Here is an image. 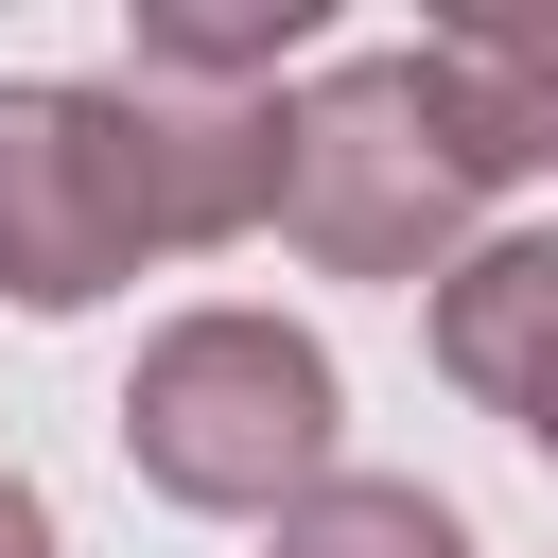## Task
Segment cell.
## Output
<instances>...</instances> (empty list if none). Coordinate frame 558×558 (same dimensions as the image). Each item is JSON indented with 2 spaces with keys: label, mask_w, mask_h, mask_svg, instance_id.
Segmentation results:
<instances>
[{
  "label": "cell",
  "mask_w": 558,
  "mask_h": 558,
  "mask_svg": "<svg viewBox=\"0 0 558 558\" xmlns=\"http://www.w3.org/2000/svg\"><path fill=\"white\" fill-rule=\"evenodd\" d=\"M262 558H488V541H471V506L418 488V471H331L314 506L262 523Z\"/></svg>",
  "instance_id": "obj_7"
},
{
  "label": "cell",
  "mask_w": 558,
  "mask_h": 558,
  "mask_svg": "<svg viewBox=\"0 0 558 558\" xmlns=\"http://www.w3.org/2000/svg\"><path fill=\"white\" fill-rule=\"evenodd\" d=\"M296 70H331V0H122V87L279 105Z\"/></svg>",
  "instance_id": "obj_6"
},
{
  "label": "cell",
  "mask_w": 558,
  "mask_h": 558,
  "mask_svg": "<svg viewBox=\"0 0 558 558\" xmlns=\"http://www.w3.org/2000/svg\"><path fill=\"white\" fill-rule=\"evenodd\" d=\"M0 558H70V523H52V488L0 453Z\"/></svg>",
  "instance_id": "obj_8"
},
{
  "label": "cell",
  "mask_w": 558,
  "mask_h": 558,
  "mask_svg": "<svg viewBox=\"0 0 558 558\" xmlns=\"http://www.w3.org/2000/svg\"><path fill=\"white\" fill-rule=\"evenodd\" d=\"M418 331H436V384L488 401V418L558 471V227H488V244L418 296Z\"/></svg>",
  "instance_id": "obj_4"
},
{
  "label": "cell",
  "mask_w": 558,
  "mask_h": 558,
  "mask_svg": "<svg viewBox=\"0 0 558 558\" xmlns=\"http://www.w3.org/2000/svg\"><path fill=\"white\" fill-rule=\"evenodd\" d=\"M105 436H122V471H140L157 506H192V523H279V506H314V488L349 471V366H331V331L262 314V296H192V314L140 331Z\"/></svg>",
  "instance_id": "obj_2"
},
{
  "label": "cell",
  "mask_w": 558,
  "mask_h": 558,
  "mask_svg": "<svg viewBox=\"0 0 558 558\" xmlns=\"http://www.w3.org/2000/svg\"><path fill=\"white\" fill-rule=\"evenodd\" d=\"M279 227V105H174L122 70H0V296L105 314L140 262Z\"/></svg>",
  "instance_id": "obj_1"
},
{
  "label": "cell",
  "mask_w": 558,
  "mask_h": 558,
  "mask_svg": "<svg viewBox=\"0 0 558 558\" xmlns=\"http://www.w3.org/2000/svg\"><path fill=\"white\" fill-rule=\"evenodd\" d=\"M418 70H436V105H453V140H471V174H488V192L558 174V0L436 17V35H418Z\"/></svg>",
  "instance_id": "obj_5"
},
{
  "label": "cell",
  "mask_w": 558,
  "mask_h": 558,
  "mask_svg": "<svg viewBox=\"0 0 558 558\" xmlns=\"http://www.w3.org/2000/svg\"><path fill=\"white\" fill-rule=\"evenodd\" d=\"M279 244L314 279H384V296H436L488 244V174H471L418 35L401 52H331V70L279 87Z\"/></svg>",
  "instance_id": "obj_3"
}]
</instances>
